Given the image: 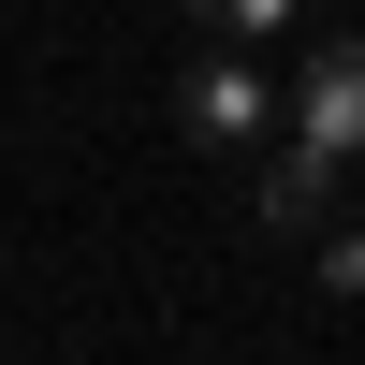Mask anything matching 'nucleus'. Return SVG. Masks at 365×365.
Returning a JSON list of instances; mask_svg holds the SVG:
<instances>
[{
	"instance_id": "7ed1b4c3",
	"label": "nucleus",
	"mask_w": 365,
	"mask_h": 365,
	"mask_svg": "<svg viewBox=\"0 0 365 365\" xmlns=\"http://www.w3.org/2000/svg\"><path fill=\"white\" fill-rule=\"evenodd\" d=\"M336 146H307V132H292L278 146V161H263V234H322V220H336Z\"/></svg>"
},
{
	"instance_id": "f03ea898",
	"label": "nucleus",
	"mask_w": 365,
	"mask_h": 365,
	"mask_svg": "<svg viewBox=\"0 0 365 365\" xmlns=\"http://www.w3.org/2000/svg\"><path fill=\"white\" fill-rule=\"evenodd\" d=\"M175 117H190V146H263L278 132V88H263L249 58H190V73H175Z\"/></svg>"
},
{
	"instance_id": "f257e3e1",
	"label": "nucleus",
	"mask_w": 365,
	"mask_h": 365,
	"mask_svg": "<svg viewBox=\"0 0 365 365\" xmlns=\"http://www.w3.org/2000/svg\"><path fill=\"white\" fill-rule=\"evenodd\" d=\"M278 132H307V146H336V161H365V29H336V44L292 73Z\"/></svg>"
},
{
	"instance_id": "20e7f679",
	"label": "nucleus",
	"mask_w": 365,
	"mask_h": 365,
	"mask_svg": "<svg viewBox=\"0 0 365 365\" xmlns=\"http://www.w3.org/2000/svg\"><path fill=\"white\" fill-rule=\"evenodd\" d=\"M190 29H220V44H278V29H307L322 0H175Z\"/></svg>"
},
{
	"instance_id": "39448f33",
	"label": "nucleus",
	"mask_w": 365,
	"mask_h": 365,
	"mask_svg": "<svg viewBox=\"0 0 365 365\" xmlns=\"http://www.w3.org/2000/svg\"><path fill=\"white\" fill-rule=\"evenodd\" d=\"M322 278H336V292H365V220H322Z\"/></svg>"
}]
</instances>
